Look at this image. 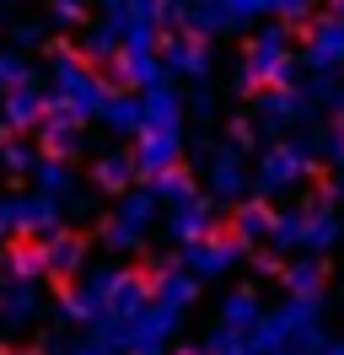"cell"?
Wrapping results in <instances>:
<instances>
[{
    "label": "cell",
    "instance_id": "16",
    "mask_svg": "<svg viewBox=\"0 0 344 355\" xmlns=\"http://www.w3.org/2000/svg\"><path fill=\"white\" fill-rule=\"evenodd\" d=\"M344 237V226H339V200H334V194H312V200H307V237H301V253H328V248L339 243Z\"/></svg>",
    "mask_w": 344,
    "mask_h": 355
},
{
    "label": "cell",
    "instance_id": "3",
    "mask_svg": "<svg viewBox=\"0 0 344 355\" xmlns=\"http://www.w3.org/2000/svg\"><path fill=\"white\" fill-rule=\"evenodd\" d=\"M307 65V60H296L291 54V22L264 27L253 44H248V54H242V70H237V92H264V87H296V70Z\"/></svg>",
    "mask_w": 344,
    "mask_h": 355
},
{
    "label": "cell",
    "instance_id": "31",
    "mask_svg": "<svg viewBox=\"0 0 344 355\" xmlns=\"http://www.w3.org/2000/svg\"><path fill=\"white\" fill-rule=\"evenodd\" d=\"M81 54L92 60V65H113V60L124 54V27L113 22V17H103V22L81 38Z\"/></svg>",
    "mask_w": 344,
    "mask_h": 355
},
{
    "label": "cell",
    "instance_id": "14",
    "mask_svg": "<svg viewBox=\"0 0 344 355\" xmlns=\"http://www.w3.org/2000/svg\"><path fill=\"white\" fill-rule=\"evenodd\" d=\"M108 81H113V87H135V92L162 87V81H167V60H162L156 49H124V54L108 65Z\"/></svg>",
    "mask_w": 344,
    "mask_h": 355
},
{
    "label": "cell",
    "instance_id": "13",
    "mask_svg": "<svg viewBox=\"0 0 344 355\" xmlns=\"http://www.w3.org/2000/svg\"><path fill=\"white\" fill-rule=\"evenodd\" d=\"M162 60H167L172 76H189V81H205L215 70L210 44H205L199 33H172V27H167V38H162Z\"/></svg>",
    "mask_w": 344,
    "mask_h": 355
},
{
    "label": "cell",
    "instance_id": "40",
    "mask_svg": "<svg viewBox=\"0 0 344 355\" xmlns=\"http://www.w3.org/2000/svg\"><path fill=\"white\" fill-rule=\"evenodd\" d=\"M318 140H322V162L344 173V130H339V124H328V135H318Z\"/></svg>",
    "mask_w": 344,
    "mask_h": 355
},
{
    "label": "cell",
    "instance_id": "32",
    "mask_svg": "<svg viewBox=\"0 0 344 355\" xmlns=\"http://www.w3.org/2000/svg\"><path fill=\"white\" fill-rule=\"evenodd\" d=\"M322 259L318 253H301V259H291L285 264V275H280V286L291 291V296H322Z\"/></svg>",
    "mask_w": 344,
    "mask_h": 355
},
{
    "label": "cell",
    "instance_id": "28",
    "mask_svg": "<svg viewBox=\"0 0 344 355\" xmlns=\"http://www.w3.org/2000/svg\"><path fill=\"white\" fill-rule=\"evenodd\" d=\"M135 173H140V162L129 151H103L92 162V183H97L103 194H124L129 183H135Z\"/></svg>",
    "mask_w": 344,
    "mask_h": 355
},
{
    "label": "cell",
    "instance_id": "25",
    "mask_svg": "<svg viewBox=\"0 0 344 355\" xmlns=\"http://www.w3.org/2000/svg\"><path fill=\"white\" fill-rule=\"evenodd\" d=\"M146 130H183V92L172 81L146 87Z\"/></svg>",
    "mask_w": 344,
    "mask_h": 355
},
{
    "label": "cell",
    "instance_id": "44",
    "mask_svg": "<svg viewBox=\"0 0 344 355\" xmlns=\"http://www.w3.org/2000/svg\"><path fill=\"white\" fill-rule=\"evenodd\" d=\"M258 135H264V130H258V119H237V124H232V140H242V146H253Z\"/></svg>",
    "mask_w": 344,
    "mask_h": 355
},
{
    "label": "cell",
    "instance_id": "2",
    "mask_svg": "<svg viewBox=\"0 0 344 355\" xmlns=\"http://www.w3.org/2000/svg\"><path fill=\"white\" fill-rule=\"evenodd\" d=\"M253 345L258 355H307L322 345V296H291L285 291V302L269 307L258 318L253 329Z\"/></svg>",
    "mask_w": 344,
    "mask_h": 355
},
{
    "label": "cell",
    "instance_id": "15",
    "mask_svg": "<svg viewBox=\"0 0 344 355\" xmlns=\"http://www.w3.org/2000/svg\"><path fill=\"white\" fill-rule=\"evenodd\" d=\"M242 253H248V248L237 243V237H215V232H210V237H199V243L183 248V264H189L199 280H221Z\"/></svg>",
    "mask_w": 344,
    "mask_h": 355
},
{
    "label": "cell",
    "instance_id": "12",
    "mask_svg": "<svg viewBox=\"0 0 344 355\" xmlns=\"http://www.w3.org/2000/svg\"><path fill=\"white\" fill-rule=\"evenodd\" d=\"M60 221H64V200L43 194V189L11 194V226H17V237H49Z\"/></svg>",
    "mask_w": 344,
    "mask_h": 355
},
{
    "label": "cell",
    "instance_id": "20",
    "mask_svg": "<svg viewBox=\"0 0 344 355\" xmlns=\"http://www.w3.org/2000/svg\"><path fill=\"white\" fill-rule=\"evenodd\" d=\"M178 156H183V130H140L135 162H140V173H146V178L178 167Z\"/></svg>",
    "mask_w": 344,
    "mask_h": 355
},
{
    "label": "cell",
    "instance_id": "19",
    "mask_svg": "<svg viewBox=\"0 0 344 355\" xmlns=\"http://www.w3.org/2000/svg\"><path fill=\"white\" fill-rule=\"evenodd\" d=\"M210 232H215V200H205V194H194V200L167 210V237L178 248L199 243V237H210Z\"/></svg>",
    "mask_w": 344,
    "mask_h": 355
},
{
    "label": "cell",
    "instance_id": "24",
    "mask_svg": "<svg viewBox=\"0 0 344 355\" xmlns=\"http://www.w3.org/2000/svg\"><path fill=\"white\" fill-rule=\"evenodd\" d=\"M43 151L49 156H81V119L64 108H49V119H43Z\"/></svg>",
    "mask_w": 344,
    "mask_h": 355
},
{
    "label": "cell",
    "instance_id": "36",
    "mask_svg": "<svg viewBox=\"0 0 344 355\" xmlns=\"http://www.w3.org/2000/svg\"><path fill=\"white\" fill-rule=\"evenodd\" d=\"M0 167H6V173H17V178H33L38 151H33L27 140H6V146H0Z\"/></svg>",
    "mask_w": 344,
    "mask_h": 355
},
{
    "label": "cell",
    "instance_id": "38",
    "mask_svg": "<svg viewBox=\"0 0 344 355\" xmlns=\"http://www.w3.org/2000/svg\"><path fill=\"white\" fill-rule=\"evenodd\" d=\"M275 17L291 27H307L312 17H318V0H275Z\"/></svg>",
    "mask_w": 344,
    "mask_h": 355
},
{
    "label": "cell",
    "instance_id": "8",
    "mask_svg": "<svg viewBox=\"0 0 344 355\" xmlns=\"http://www.w3.org/2000/svg\"><path fill=\"white\" fill-rule=\"evenodd\" d=\"M318 113V103H312V92L301 87H264L253 103V119L264 135H285V130H301L307 119Z\"/></svg>",
    "mask_w": 344,
    "mask_h": 355
},
{
    "label": "cell",
    "instance_id": "47",
    "mask_svg": "<svg viewBox=\"0 0 344 355\" xmlns=\"http://www.w3.org/2000/svg\"><path fill=\"white\" fill-rule=\"evenodd\" d=\"M167 355H205V345H172Z\"/></svg>",
    "mask_w": 344,
    "mask_h": 355
},
{
    "label": "cell",
    "instance_id": "29",
    "mask_svg": "<svg viewBox=\"0 0 344 355\" xmlns=\"http://www.w3.org/2000/svg\"><path fill=\"white\" fill-rule=\"evenodd\" d=\"M0 269L11 275V280H43L49 275V253H43V243L33 237V243H17L0 253Z\"/></svg>",
    "mask_w": 344,
    "mask_h": 355
},
{
    "label": "cell",
    "instance_id": "23",
    "mask_svg": "<svg viewBox=\"0 0 344 355\" xmlns=\"http://www.w3.org/2000/svg\"><path fill=\"white\" fill-rule=\"evenodd\" d=\"M269 232H275V210L264 200H237V216H232V237L242 248H258L269 243Z\"/></svg>",
    "mask_w": 344,
    "mask_h": 355
},
{
    "label": "cell",
    "instance_id": "26",
    "mask_svg": "<svg viewBox=\"0 0 344 355\" xmlns=\"http://www.w3.org/2000/svg\"><path fill=\"white\" fill-rule=\"evenodd\" d=\"M264 312H269V307L258 302V286H237V291H226V296H221V323H226V329L253 334Z\"/></svg>",
    "mask_w": 344,
    "mask_h": 355
},
{
    "label": "cell",
    "instance_id": "4",
    "mask_svg": "<svg viewBox=\"0 0 344 355\" xmlns=\"http://www.w3.org/2000/svg\"><path fill=\"white\" fill-rule=\"evenodd\" d=\"M322 162V140L318 135H296V140H275L269 151L258 156V173H253V194H285L312 178V167Z\"/></svg>",
    "mask_w": 344,
    "mask_h": 355
},
{
    "label": "cell",
    "instance_id": "45",
    "mask_svg": "<svg viewBox=\"0 0 344 355\" xmlns=\"http://www.w3.org/2000/svg\"><path fill=\"white\" fill-rule=\"evenodd\" d=\"M307 355H344V339H322L318 350H307Z\"/></svg>",
    "mask_w": 344,
    "mask_h": 355
},
{
    "label": "cell",
    "instance_id": "48",
    "mask_svg": "<svg viewBox=\"0 0 344 355\" xmlns=\"http://www.w3.org/2000/svg\"><path fill=\"white\" fill-rule=\"evenodd\" d=\"M328 11H334V17H344V0H328Z\"/></svg>",
    "mask_w": 344,
    "mask_h": 355
},
{
    "label": "cell",
    "instance_id": "50",
    "mask_svg": "<svg viewBox=\"0 0 344 355\" xmlns=\"http://www.w3.org/2000/svg\"><path fill=\"white\" fill-rule=\"evenodd\" d=\"M0 6H6V0H0Z\"/></svg>",
    "mask_w": 344,
    "mask_h": 355
},
{
    "label": "cell",
    "instance_id": "18",
    "mask_svg": "<svg viewBox=\"0 0 344 355\" xmlns=\"http://www.w3.org/2000/svg\"><path fill=\"white\" fill-rule=\"evenodd\" d=\"M150 291H156V302H172V307H194V296H199V275L189 264H172V259H150Z\"/></svg>",
    "mask_w": 344,
    "mask_h": 355
},
{
    "label": "cell",
    "instance_id": "51",
    "mask_svg": "<svg viewBox=\"0 0 344 355\" xmlns=\"http://www.w3.org/2000/svg\"><path fill=\"white\" fill-rule=\"evenodd\" d=\"M280 355H285V350H280Z\"/></svg>",
    "mask_w": 344,
    "mask_h": 355
},
{
    "label": "cell",
    "instance_id": "43",
    "mask_svg": "<svg viewBox=\"0 0 344 355\" xmlns=\"http://www.w3.org/2000/svg\"><path fill=\"white\" fill-rule=\"evenodd\" d=\"M253 275H264V280H280V275H285V264H280L275 253H253Z\"/></svg>",
    "mask_w": 344,
    "mask_h": 355
},
{
    "label": "cell",
    "instance_id": "35",
    "mask_svg": "<svg viewBox=\"0 0 344 355\" xmlns=\"http://www.w3.org/2000/svg\"><path fill=\"white\" fill-rule=\"evenodd\" d=\"M199 345H205V355H258L253 334H242V329H226V323H221L215 334H205Z\"/></svg>",
    "mask_w": 344,
    "mask_h": 355
},
{
    "label": "cell",
    "instance_id": "27",
    "mask_svg": "<svg viewBox=\"0 0 344 355\" xmlns=\"http://www.w3.org/2000/svg\"><path fill=\"white\" fill-rule=\"evenodd\" d=\"M103 124L113 135H140L146 130V92H113L103 108Z\"/></svg>",
    "mask_w": 344,
    "mask_h": 355
},
{
    "label": "cell",
    "instance_id": "7",
    "mask_svg": "<svg viewBox=\"0 0 344 355\" xmlns=\"http://www.w3.org/2000/svg\"><path fill=\"white\" fill-rule=\"evenodd\" d=\"M178 323H183V307H172V302H156V296H150V307L129 318L124 355H167L172 339H178Z\"/></svg>",
    "mask_w": 344,
    "mask_h": 355
},
{
    "label": "cell",
    "instance_id": "34",
    "mask_svg": "<svg viewBox=\"0 0 344 355\" xmlns=\"http://www.w3.org/2000/svg\"><path fill=\"white\" fill-rule=\"evenodd\" d=\"M150 189H156V200L167 205H183V200H194L199 194V183H194V173H183V167H167V173H156L150 178Z\"/></svg>",
    "mask_w": 344,
    "mask_h": 355
},
{
    "label": "cell",
    "instance_id": "33",
    "mask_svg": "<svg viewBox=\"0 0 344 355\" xmlns=\"http://www.w3.org/2000/svg\"><path fill=\"white\" fill-rule=\"evenodd\" d=\"M301 237H307V205L280 210V216H275V232H269L275 253H301Z\"/></svg>",
    "mask_w": 344,
    "mask_h": 355
},
{
    "label": "cell",
    "instance_id": "1",
    "mask_svg": "<svg viewBox=\"0 0 344 355\" xmlns=\"http://www.w3.org/2000/svg\"><path fill=\"white\" fill-rule=\"evenodd\" d=\"M86 65L92 60L70 44H60L49 54V108H64V113H76L81 124H92V119H103L108 97H113V81H103L97 70H86Z\"/></svg>",
    "mask_w": 344,
    "mask_h": 355
},
{
    "label": "cell",
    "instance_id": "10",
    "mask_svg": "<svg viewBox=\"0 0 344 355\" xmlns=\"http://www.w3.org/2000/svg\"><path fill=\"white\" fill-rule=\"evenodd\" d=\"M258 17H275V0H194L189 33L199 38H221V33H237V27L258 22Z\"/></svg>",
    "mask_w": 344,
    "mask_h": 355
},
{
    "label": "cell",
    "instance_id": "5",
    "mask_svg": "<svg viewBox=\"0 0 344 355\" xmlns=\"http://www.w3.org/2000/svg\"><path fill=\"white\" fill-rule=\"evenodd\" d=\"M156 189H124L119 205H113V216L103 221V248L113 253H135V248L146 243L150 221H156Z\"/></svg>",
    "mask_w": 344,
    "mask_h": 355
},
{
    "label": "cell",
    "instance_id": "9",
    "mask_svg": "<svg viewBox=\"0 0 344 355\" xmlns=\"http://www.w3.org/2000/svg\"><path fill=\"white\" fill-rule=\"evenodd\" d=\"M113 286H119V269H86V280H76V286H64L60 296V312L70 318V323H103L108 307H113Z\"/></svg>",
    "mask_w": 344,
    "mask_h": 355
},
{
    "label": "cell",
    "instance_id": "46",
    "mask_svg": "<svg viewBox=\"0 0 344 355\" xmlns=\"http://www.w3.org/2000/svg\"><path fill=\"white\" fill-rule=\"evenodd\" d=\"M322 194H334V200H344V173L334 178V183H322Z\"/></svg>",
    "mask_w": 344,
    "mask_h": 355
},
{
    "label": "cell",
    "instance_id": "17",
    "mask_svg": "<svg viewBox=\"0 0 344 355\" xmlns=\"http://www.w3.org/2000/svg\"><path fill=\"white\" fill-rule=\"evenodd\" d=\"M0 119H6V130H43V119H49V92L33 87V81H22L0 97Z\"/></svg>",
    "mask_w": 344,
    "mask_h": 355
},
{
    "label": "cell",
    "instance_id": "21",
    "mask_svg": "<svg viewBox=\"0 0 344 355\" xmlns=\"http://www.w3.org/2000/svg\"><path fill=\"white\" fill-rule=\"evenodd\" d=\"M43 318V286L38 280H11L0 291V323L6 329H27Z\"/></svg>",
    "mask_w": 344,
    "mask_h": 355
},
{
    "label": "cell",
    "instance_id": "41",
    "mask_svg": "<svg viewBox=\"0 0 344 355\" xmlns=\"http://www.w3.org/2000/svg\"><path fill=\"white\" fill-rule=\"evenodd\" d=\"M194 17V0H162V22L167 27H189Z\"/></svg>",
    "mask_w": 344,
    "mask_h": 355
},
{
    "label": "cell",
    "instance_id": "52",
    "mask_svg": "<svg viewBox=\"0 0 344 355\" xmlns=\"http://www.w3.org/2000/svg\"><path fill=\"white\" fill-rule=\"evenodd\" d=\"M0 291H6V286H0Z\"/></svg>",
    "mask_w": 344,
    "mask_h": 355
},
{
    "label": "cell",
    "instance_id": "42",
    "mask_svg": "<svg viewBox=\"0 0 344 355\" xmlns=\"http://www.w3.org/2000/svg\"><path fill=\"white\" fill-rule=\"evenodd\" d=\"M11 38H17V49L43 44V22H17V27H11Z\"/></svg>",
    "mask_w": 344,
    "mask_h": 355
},
{
    "label": "cell",
    "instance_id": "39",
    "mask_svg": "<svg viewBox=\"0 0 344 355\" xmlns=\"http://www.w3.org/2000/svg\"><path fill=\"white\" fill-rule=\"evenodd\" d=\"M49 17L60 27H81L86 22V0H49Z\"/></svg>",
    "mask_w": 344,
    "mask_h": 355
},
{
    "label": "cell",
    "instance_id": "6",
    "mask_svg": "<svg viewBox=\"0 0 344 355\" xmlns=\"http://www.w3.org/2000/svg\"><path fill=\"white\" fill-rule=\"evenodd\" d=\"M205 183H210V200H248L253 178H248V146L242 140H221V146H205Z\"/></svg>",
    "mask_w": 344,
    "mask_h": 355
},
{
    "label": "cell",
    "instance_id": "37",
    "mask_svg": "<svg viewBox=\"0 0 344 355\" xmlns=\"http://www.w3.org/2000/svg\"><path fill=\"white\" fill-rule=\"evenodd\" d=\"M22 81H33L27 54H17V49H0V97H6L11 87H22Z\"/></svg>",
    "mask_w": 344,
    "mask_h": 355
},
{
    "label": "cell",
    "instance_id": "22",
    "mask_svg": "<svg viewBox=\"0 0 344 355\" xmlns=\"http://www.w3.org/2000/svg\"><path fill=\"white\" fill-rule=\"evenodd\" d=\"M43 253H49V275L54 280H76V269L86 264V237L81 232H64V226H54L49 237H38Z\"/></svg>",
    "mask_w": 344,
    "mask_h": 355
},
{
    "label": "cell",
    "instance_id": "49",
    "mask_svg": "<svg viewBox=\"0 0 344 355\" xmlns=\"http://www.w3.org/2000/svg\"><path fill=\"white\" fill-rule=\"evenodd\" d=\"M0 130H6V119H0ZM0 146H6V140H0Z\"/></svg>",
    "mask_w": 344,
    "mask_h": 355
},
{
    "label": "cell",
    "instance_id": "30",
    "mask_svg": "<svg viewBox=\"0 0 344 355\" xmlns=\"http://www.w3.org/2000/svg\"><path fill=\"white\" fill-rule=\"evenodd\" d=\"M33 189H43V194H54V200H70L81 183H76V173H70V162L64 156H38V167H33Z\"/></svg>",
    "mask_w": 344,
    "mask_h": 355
},
{
    "label": "cell",
    "instance_id": "11",
    "mask_svg": "<svg viewBox=\"0 0 344 355\" xmlns=\"http://www.w3.org/2000/svg\"><path fill=\"white\" fill-rule=\"evenodd\" d=\"M301 60L312 76H339L344 70V17L322 11L307 22V44H301Z\"/></svg>",
    "mask_w": 344,
    "mask_h": 355
}]
</instances>
